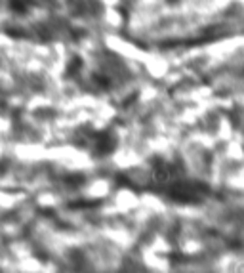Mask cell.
Instances as JSON below:
<instances>
[{
    "label": "cell",
    "instance_id": "6da1fadb",
    "mask_svg": "<svg viewBox=\"0 0 244 273\" xmlns=\"http://www.w3.org/2000/svg\"><path fill=\"white\" fill-rule=\"evenodd\" d=\"M8 2L16 12H27V8L33 4V0H8Z\"/></svg>",
    "mask_w": 244,
    "mask_h": 273
},
{
    "label": "cell",
    "instance_id": "7a4b0ae2",
    "mask_svg": "<svg viewBox=\"0 0 244 273\" xmlns=\"http://www.w3.org/2000/svg\"><path fill=\"white\" fill-rule=\"evenodd\" d=\"M80 67H82V59H80V58H73V59L69 61V65H67V73H69V75H75Z\"/></svg>",
    "mask_w": 244,
    "mask_h": 273
}]
</instances>
